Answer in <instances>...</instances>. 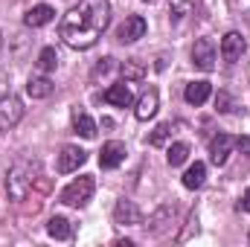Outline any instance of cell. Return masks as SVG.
<instances>
[{
  "label": "cell",
  "mask_w": 250,
  "mask_h": 247,
  "mask_svg": "<svg viewBox=\"0 0 250 247\" xmlns=\"http://www.w3.org/2000/svg\"><path fill=\"white\" fill-rule=\"evenodd\" d=\"M111 23L108 0H79L59 23V38L70 50H90Z\"/></svg>",
  "instance_id": "1"
},
{
  "label": "cell",
  "mask_w": 250,
  "mask_h": 247,
  "mask_svg": "<svg viewBox=\"0 0 250 247\" xmlns=\"http://www.w3.org/2000/svg\"><path fill=\"white\" fill-rule=\"evenodd\" d=\"M38 172H41V163L32 160V157H21L9 166V175H6V192L12 201H26L32 195V186L38 181Z\"/></svg>",
  "instance_id": "2"
},
{
  "label": "cell",
  "mask_w": 250,
  "mask_h": 247,
  "mask_svg": "<svg viewBox=\"0 0 250 247\" xmlns=\"http://www.w3.org/2000/svg\"><path fill=\"white\" fill-rule=\"evenodd\" d=\"M93 189H96V181L90 175H82V178H76V181H70V184L64 186L59 198L67 206H84L93 198Z\"/></svg>",
  "instance_id": "3"
},
{
  "label": "cell",
  "mask_w": 250,
  "mask_h": 247,
  "mask_svg": "<svg viewBox=\"0 0 250 247\" xmlns=\"http://www.w3.org/2000/svg\"><path fill=\"white\" fill-rule=\"evenodd\" d=\"M21 120H23V102L15 93L0 96V134L3 131H12Z\"/></svg>",
  "instance_id": "4"
},
{
  "label": "cell",
  "mask_w": 250,
  "mask_h": 247,
  "mask_svg": "<svg viewBox=\"0 0 250 247\" xmlns=\"http://www.w3.org/2000/svg\"><path fill=\"white\" fill-rule=\"evenodd\" d=\"M192 64L204 73H209L215 67V44L212 38H198L195 47H192Z\"/></svg>",
  "instance_id": "5"
},
{
  "label": "cell",
  "mask_w": 250,
  "mask_h": 247,
  "mask_svg": "<svg viewBox=\"0 0 250 247\" xmlns=\"http://www.w3.org/2000/svg\"><path fill=\"white\" fill-rule=\"evenodd\" d=\"M84 160H87V151H84V148H79V145H64L62 154H59V160H56V169H59L62 175H70V172H76L79 166H84Z\"/></svg>",
  "instance_id": "6"
},
{
  "label": "cell",
  "mask_w": 250,
  "mask_h": 247,
  "mask_svg": "<svg viewBox=\"0 0 250 247\" xmlns=\"http://www.w3.org/2000/svg\"><path fill=\"white\" fill-rule=\"evenodd\" d=\"M143 35H146V21H143L140 15L125 18L123 23H120V29H117V41H120V44H134V41H140Z\"/></svg>",
  "instance_id": "7"
},
{
  "label": "cell",
  "mask_w": 250,
  "mask_h": 247,
  "mask_svg": "<svg viewBox=\"0 0 250 247\" xmlns=\"http://www.w3.org/2000/svg\"><path fill=\"white\" fill-rule=\"evenodd\" d=\"M157 105H160V96H157V87H146L143 93H140V99H137V105H134V114H137V120H151L154 114H157Z\"/></svg>",
  "instance_id": "8"
},
{
  "label": "cell",
  "mask_w": 250,
  "mask_h": 247,
  "mask_svg": "<svg viewBox=\"0 0 250 247\" xmlns=\"http://www.w3.org/2000/svg\"><path fill=\"white\" fill-rule=\"evenodd\" d=\"M245 50H248V41L239 32H227L221 38V59L224 62H239L245 56Z\"/></svg>",
  "instance_id": "9"
},
{
  "label": "cell",
  "mask_w": 250,
  "mask_h": 247,
  "mask_svg": "<svg viewBox=\"0 0 250 247\" xmlns=\"http://www.w3.org/2000/svg\"><path fill=\"white\" fill-rule=\"evenodd\" d=\"M233 145H236V140H233L230 134H218V137H212V143H209V160H212L215 166H224V163L230 160Z\"/></svg>",
  "instance_id": "10"
},
{
  "label": "cell",
  "mask_w": 250,
  "mask_h": 247,
  "mask_svg": "<svg viewBox=\"0 0 250 247\" xmlns=\"http://www.w3.org/2000/svg\"><path fill=\"white\" fill-rule=\"evenodd\" d=\"M125 160V143L120 140H108L99 151V166L102 169H117L120 163Z\"/></svg>",
  "instance_id": "11"
},
{
  "label": "cell",
  "mask_w": 250,
  "mask_h": 247,
  "mask_svg": "<svg viewBox=\"0 0 250 247\" xmlns=\"http://www.w3.org/2000/svg\"><path fill=\"white\" fill-rule=\"evenodd\" d=\"M105 102L114 105V108H128V105L134 102V90H131V84H128V82H117V84H111V87L105 90Z\"/></svg>",
  "instance_id": "12"
},
{
  "label": "cell",
  "mask_w": 250,
  "mask_h": 247,
  "mask_svg": "<svg viewBox=\"0 0 250 247\" xmlns=\"http://www.w3.org/2000/svg\"><path fill=\"white\" fill-rule=\"evenodd\" d=\"M212 96V84L207 82V79H198V82H189L187 84V90H184V99H187L189 105H204L207 99Z\"/></svg>",
  "instance_id": "13"
},
{
  "label": "cell",
  "mask_w": 250,
  "mask_h": 247,
  "mask_svg": "<svg viewBox=\"0 0 250 247\" xmlns=\"http://www.w3.org/2000/svg\"><path fill=\"white\" fill-rule=\"evenodd\" d=\"M53 18H56V9L47 6V3H38V6H32V9L23 15V23L32 26V29H38V26H47Z\"/></svg>",
  "instance_id": "14"
},
{
  "label": "cell",
  "mask_w": 250,
  "mask_h": 247,
  "mask_svg": "<svg viewBox=\"0 0 250 247\" xmlns=\"http://www.w3.org/2000/svg\"><path fill=\"white\" fill-rule=\"evenodd\" d=\"M172 218H175V209L172 206H160L151 218H148V224H146V230L151 233V236H163L166 230H169V224H172Z\"/></svg>",
  "instance_id": "15"
},
{
  "label": "cell",
  "mask_w": 250,
  "mask_h": 247,
  "mask_svg": "<svg viewBox=\"0 0 250 247\" xmlns=\"http://www.w3.org/2000/svg\"><path fill=\"white\" fill-rule=\"evenodd\" d=\"M114 218H117V224H140V209H137V204L134 201H117V209H114Z\"/></svg>",
  "instance_id": "16"
},
{
  "label": "cell",
  "mask_w": 250,
  "mask_h": 247,
  "mask_svg": "<svg viewBox=\"0 0 250 247\" xmlns=\"http://www.w3.org/2000/svg\"><path fill=\"white\" fill-rule=\"evenodd\" d=\"M47 233H50L53 239H59V242H67V239H73V224H70L64 215H53V218L47 221Z\"/></svg>",
  "instance_id": "17"
},
{
  "label": "cell",
  "mask_w": 250,
  "mask_h": 247,
  "mask_svg": "<svg viewBox=\"0 0 250 247\" xmlns=\"http://www.w3.org/2000/svg\"><path fill=\"white\" fill-rule=\"evenodd\" d=\"M26 93H29L32 99H47V96L53 93V82H50L47 76H29V82H26Z\"/></svg>",
  "instance_id": "18"
},
{
  "label": "cell",
  "mask_w": 250,
  "mask_h": 247,
  "mask_svg": "<svg viewBox=\"0 0 250 247\" xmlns=\"http://www.w3.org/2000/svg\"><path fill=\"white\" fill-rule=\"evenodd\" d=\"M204 181H207V166L195 160L187 172H184V186H187V189H201Z\"/></svg>",
  "instance_id": "19"
},
{
  "label": "cell",
  "mask_w": 250,
  "mask_h": 247,
  "mask_svg": "<svg viewBox=\"0 0 250 247\" xmlns=\"http://www.w3.org/2000/svg\"><path fill=\"white\" fill-rule=\"evenodd\" d=\"M73 131H76L79 137H84V140H93V137H96V123L90 120V114L79 111V114L73 117Z\"/></svg>",
  "instance_id": "20"
},
{
  "label": "cell",
  "mask_w": 250,
  "mask_h": 247,
  "mask_svg": "<svg viewBox=\"0 0 250 247\" xmlns=\"http://www.w3.org/2000/svg\"><path fill=\"white\" fill-rule=\"evenodd\" d=\"M56 67H59V53H56V47H44L41 56H38V70H41V73H53Z\"/></svg>",
  "instance_id": "21"
},
{
  "label": "cell",
  "mask_w": 250,
  "mask_h": 247,
  "mask_svg": "<svg viewBox=\"0 0 250 247\" xmlns=\"http://www.w3.org/2000/svg\"><path fill=\"white\" fill-rule=\"evenodd\" d=\"M187 157H189L187 143H172V145H169V154H166L169 166H181V163H187Z\"/></svg>",
  "instance_id": "22"
},
{
  "label": "cell",
  "mask_w": 250,
  "mask_h": 247,
  "mask_svg": "<svg viewBox=\"0 0 250 247\" xmlns=\"http://www.w3.org/2000/svg\"><path fill=\"white\" fill-rule=\"evenodd\" d=\"M169 137H172V123H160L157 128H154V131H151L148 143H151V145H163Z\"/></svg>",
  "instance_id": "23"
},
{
  "label": "cell",
  "mask_w": 250,
  "mask_h": 247,
  "mask_svg": "<svg viewBox=\"0 0 250 247\" xmlns=\"http://www.w3.org/2000/svg\"><path fill=\"white\" fill-rule=\"evenodd\" d=\"M215 108H218L221 114H230V111H233V99H230V93L221 90V93L215 96Z\"/></svg>",
  "instance_id": "24"
},
{
  "label": "cell",
  "mask_w": 250,
  "mask_h": 247,
  "mask_svg": "<svg viewBox=\"0 0 250 247\" xmlns=\"http://www.w3.org/2000/svg\"><path fill=\"white\" fill-rule=\"evenodd\" d=\"M114 70V59H102V62L96 64V70H93V79H99V76H108Z\"/></svg>",
  "instance_id": "25"
},
{
  "label": "cell",
  "mask_w": 250,
  "mask_h": 247,
  "mask_svg": "<svg viewBox=\"0 0 250 247\" xmlns=\"http://www.w3.org/2000/svg\"><path fill=\"white\" fill-rule=\"evenodd\" d=\"M236 145L242 148V154H248V157H250V137H242V140H236Z\"/></svg>",
  "instance_id": "26"
},
{
  "label": "cell",
  "mask_w": 250,
  "mask_h": 247,
  "mask_svg": "<svg viewBox=\"0 0 250 247\" xmlns=\"http://www.w3.org/2000/svg\"><path fill=\"white\" fill-rule=\"evenodd\" d=\"M239 206H242L245 212H250V186L245 189V195H242V201H239Z\"/></svg>",
  "instance_id": "27"
},
{
  "label": "cell",
  "mask_w": 250,
  "mask_h": 247,
  "mask_svg": "<svg viewBox=\"0 0 250 247\" xmlns=\"http://www.w3.org/2000/svg\"><path fill=\"white\" fill-rule=\"evenodd\" d=\"M143 3H157V0H143Z\"/></svg>",
  "instance_id": "28"
}]
</instances>
